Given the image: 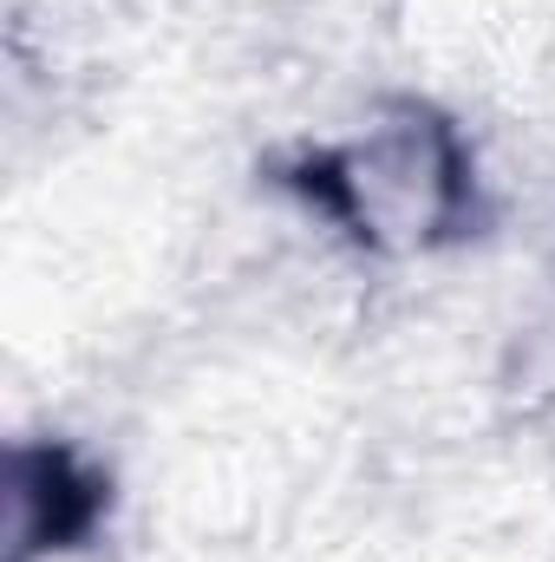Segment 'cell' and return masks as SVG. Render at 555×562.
<instances>
[{
    "mask_svg": "<svg viewBox=\"0 0 555 562\" xmlns=\"http://www.w3.org/2000/svg\"><path fill=\"white\" fill-rule=\"evenodd\" d=\"M301 183L373 256H424L471 216V150L424 105H393L314 150Z\"/></svg>",
    "mask_w": 555,
    "mask_h": 562,
    "instance_id": "obj_1",
    "label": "cell"
}]
</instances>
